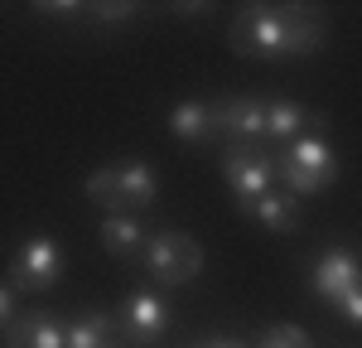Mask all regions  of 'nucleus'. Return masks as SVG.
Returning <instances> with one entry per match:
<instances>
[{
  "label": "nucleus",
  "instance_id": "1a4fd4ad",
  "mask_svg": "<svg viewBox=\"0 0 362 348\" xmlns=\"http://www.w3.org/2000/svg\"><path fill=\"white\" fill-rule=\"evenodd\" d=\"M218 136H227V145H261L266 141V102L251 92L218 102Z\"/></svg>",
  "mask_w": 362,
  "mask_h": 348
},
{
  "label": "nucleus",
  "instance_id": "f8f14e48",
  "mask_svg": "<svg viewBox=\"0 0 362 348\" xmlns=\"http://www.w3.org/2000/svg\"><path fill=\"white\" fill-rule=\"evenodd\" d=\"M169 136L184 145H208L218 136V102L208 97H184L169 107Z\"/></svg>",
  "mask_w": 362,
  "mask_h": 348
},
{
  "label": "nucleus",
  "instance_id": "6ab92c4d",
  "mask_svg": "<svg viewBox=\"0 0 362 348\" xmlns=\"http://www.w3.org/2000/svg\"><path fill=\"white\" fill-rule=\"evenodd\" d=\"M20 315H25V310H20V290L10 286V281H0V334H5Z\"/></svg>",
  "mask_w": 362,
  "mask_h": 348
},
{
  "label": "nucleus",
  "instance_id": "a211bd4d",
  "mask_svg": "<svg viewBox=\"0 0 362 348\" xmlns=\"http://www.w3.org/2000/svg\"><path fill=\"white\" fill-rule=\"evenodd\" d=\"M256 348H314V344H309L305 329H295V324H276V329L261 334V344H256Z\"/></svg>",
  "mask_w": 362,
  "mask_h": 348
},
{
  "label": "nucleus",
  "instance_id": "4468645a",
  "mask_svg": "<svg viewBox=\"0 0 362 348\" xmlns=\"http://www.w3.org/2000/svg\"><path fill=\"white\" fill-rule=\"evenodd\" d=\"M97 237H102V247H107L112 257H121V261L140 257V252H145V242H150L145 223L131 218V213H107V218H102V228H97Z\"/></svg>",
  "mask_w": 362,
  "mask_h": 348
},
{
  "label": "nucleus",
  "instance_id": "423d86ee",
  "mask_svg": "<svg viewBox=\"0 0 362 348\" xmlns=\"http://www.w3.org/2000/svg\"><path fill=\"white\" fill-rule=\"evenodd\" d=\"M223 179L232 189V199L247 203L276 189V155L261 145H227L223 150Z\"/></svg>",
  "mask_w": 362,
  "mask_h": 348
},
{
  "label": "nucleus",
  "instance_id": "4be33fe9",
  "mask_svg": "<svg viewBox=\"0 0 362 348\" xmlns=\"http://www.w3.org/2000/svg\"><path fill=\"white\" fill-rule=\"evenodd\" d=\"M198 348H247V344H237V339H203Z\"/></svg>",
  "mask_w": 362,
  "mask_h": 348
},
{
  "label": "nucleus",
  "instance_id": "f03ea898",
  "mask_svg": "<svg viewBox=\"0 0 362 348\" xmlns=\"http://www.w3.org/2000/svg\"><path fill=\"white\" fill-rule=\"evenodd\" d=\"M338 179V155L324 136H300L285 150H276V184L295 199H309V194H324Z\"/></svg>",
  "mask_w": 362,
  "mask_h": 348
},
{
  "label": "nucleus",
  "instance_id": "aec40b11",
  "mask_svg": "<svg viewBox=\"0 0 362 348\" xmlns=\"http://www.w3.org/2000/svg\"><path fill=\"white\" fill-rule=\"evenodd\" d=\"M34 10H39V15H63V20H78L87 5H83V0H39Z\"/></svg>",
  "mask_w": 362,
  "mask_h": 348
},
{
  "label": "nucleus",
  "instance_id": "ddd939ff",
  "mask_svg": "<svg viewBox=\"0 0 362 348\" xmlns=\"http://www.w3.org/2000/svg\"><path fill=\"white\" fill-rule=\"evenodd\" d=\"M242 213H247L251 223H261L266 232H300V223H305V213H300V199L295 194H285V189H271V194H261V199H247V203H237Z\"/></svg>",
  "mask_w": 362,
  "mask_h": 348
},
{
  "label": "nucleus",
  "instance_id": "f257e3e1",
  "mask_svg": "<svg viewBox=\"0 0 362 348\" xmlns=\"http://www.w3.org/2000/svg\"><path fill=\"white\" fill-rule=\"evenodd\" d=\"M83 194L92 208L102 213H145L150 203L160 199V174L150 170L145 160H116V165H102L83 179Z\"/></svg>",
  "mask_w": 362,
  "mask_h": 348
},
{
  "label": "nucleus",
  "instance_id": "20e7f679",
  "mask_svg": "<svg viewBox=\"0 0 362 348\" xmlns=\"http://www.w3.org/2000/svg\"><path fill=\"white\" fill-rule=\"evenodd\" d=\"M145 271H150V281L155 286H189L198 281V271H203V242L189 237V232L179 228H165V232H150V242H145Z\"/></svg>",
  "mask_w": 362,
  "mask_h": 348
},
{
  "label": "nucleus",
  "instance_id": "2eb2a0df",
  "mask_svg": "<svg viewBox=\"0 0 362 348\" xmlns=\"http://www.w3.org/2000/svg\"><path fill=\"white\" fill-rule=\"evenodd\" d=\"M68 348H116V319L102 310L68 319Z\"/></svg>",
  "mask_w": 362,
  "mask_h": 348
},
{
  "label": "nucleus",
  "instance_id": "412c9836",
  "mask_svg": "<svg viewBox=\"0 0 362 348\" xmlns=\"http://www.w3.org/2000/svg\"><path fill=\"white\" fill-rule=\"evenodd\" d=\"M338 315L348 319L353 329H362V281H358V286H353V290H348V300L338 305Z\"/></svg>",
  "mask_w": 362,
  "mask_h": 348
},
{
  "label": "nucleus",
  "instance_id": "9b49d317",
  "mask_svg": "<svg viewBox=\"0 0 362 348\" xmlns=\"http://www.w3.org/2000/svg\"><path fill=\"white\" fill-rule=\"evenodd\" d=\"M329 44L324 5H285V58H314Z\"/></svg>",
  "mask_w": 362,
  "mask_h": 348
},
{
  "label": "nucleus",
  "instance_id": "9d476101",
  "mask_svg": "<svg viewBox=\"0 0 362 348\" xmlns=\"http://www.w3.org/2000/svg\"><path fill=\"white\" fill-rule=\"evenodd\" d=\"M329 131V121L319 112H309V107H300V102H290V97H271L266 102V141L271 145H285L300 141V136H324Z\"/></svg>",
  "mask_w": 362,
  "mask_h": 348
},
{
  "label": "nucleus",
  "instance_id": "39448f33",
  "mask_svg": "<svg viewBox=\"0 0 362 348\" xmlns=\"http://www.w3.org/2000/svg\"><path fill=\"white\" fill-rule=\"evenodd\" d=\"M58 276H63V252H58V242L49 237V232H34V237H25L20 247H15V257H10V286L15 290H54Z\"/></svg>",
  "mask_w": 362,
  "mask_h": 348
},
{
  "label": "nucleus",
  "instance_id": "0eeeda50",
  "mask_svg": "<svg viewBox=\"0 0 362 348\" xmlns=\"http://www.w3.org/2000/svg\"><path fill=\"white\" fill-rule=\"evenodd\" d=\"M112 319H116V334L126 344H160L169 329V305L155 290H136V295L121 300V310Z\"/></svg>",
  "mask_w": 362,
  "mask_h": 348
},
{
  "label": "nucleus",
  "instance_id": "f3484780",
  "mask_svg": "<svg viewBox=\"0 0 362 348\" xmlns=\"http://www.w3.org/2000/svg\"><path fill=\"white\" fill-rule=\"evenodd\" d=\"M136 15H140V10L131 5V0H112V5L97 0V5H87V10H83L87 25H102V29H116V25H126V20H136Z\"/></svg>",
  "mask_w": 362,
  "mask_h": 348
},
{
  "label": "nucleus",
  "instance_id": "dca6fc26",
  "mask_svg": "<svg viewBox=\"0 0 362 348\" xmlns=\"http://www.w3.org/2000/svg\"><path fill=\"white\" fill-rule=\"evenodd\" d=\"M20 324L29 334V348H68V324L54 310H25Z\"/></svg>",
  "mask_w": 362,
  "mask_h": 348
},
{
  "label": "nucleus",
  "instance_id": "6e6552de",
  "mask_svg": "<svg viewBox=\"0 0 362 348\" xmlns=\"http://www.w3.org/2000/svg\"><path fill=\"white\" fill-rule=\"evenodd\" d=\"M362 281V261L353 247H329L324 257L314 261V295L324 300V305H343L348 300V290Z\"/></svg>",
  "mask_w": 362,
  "mask_h": 348
},
{
  "label": "nucleus",
  "instance_id": "7ed1b4c3",
  "mask_svg": "<svg viewBox=\"0 0 362 348\" xmlns=\"http://www.w3.org/2000/svg\"><path fill=\"white\" fill-rule=\"evenodd\" d=\"M227 49L251 63H280L285 58V5H237L227 20Z\"/></svg>",
  "mask_w": 362,
  "mask_h": 348
}]
</instances>
